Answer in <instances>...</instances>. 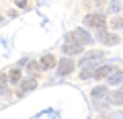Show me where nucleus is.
<instances>
[{"instance_id": "obj_11", "label": "nucleus", "mask_w": 123, "mask_h": 119, "mask_svg": "<svg viewBox=\"0 0 123 119\" xmlns=\"http://www.w3.org/2000/svg\"><path fill=\"white\" fill-rule=\"evenodd\" d=\"M35 86H37V80H35V78L25 80V82H23V93H29V90H33Z\"/></svg>"}, {"instance_id": "obj_15", "label": "nucleus", "mask_w": 123, "mask_h": 119, "mask_svg": "<svg viewBox=\"0 0 123 119\" xmlns=\"http://www.w3.org/2000/svg\"><path fill=\"white\" fill-rule=\"evenodd\" d=\"M27 68H29V72H31L33 76H35L39 70H43V68H41V64H35V62H29V64H27Z\"/></svg>"}, {"instance_id": "obj_3", "label": "nucleus", "mask_w": 123, "mask_h": 119, "mask_svg": "<svg viewBox=\"0 0 123 119\" xmlns=\"http://www.w3.org/2000/svg\"><path fill=\"white\" fill-rule=\"evenodd\" d=\"M72 70H74V62L72 60H68V57L60 60V64H57V74L60 76H68Z\"/></svg>"}, {"instance_id": "obj_5", "label": "nucleus", "mask_w": 123, "mask_h": 119, "mask_svg": "<svg viewBox=\"0 0 123 119\" xmlns=\"http://www.w3.org/2000/svg\"><path fill=\"white\" fill-rule=\"evenodd\" d=\"M64 53L66 56H76V53H82V45L80 43H64Z\"/></svg>"}, {"instance_id": "obj_4", "label": "nucleus", "mask_w": 123, "mask_h": 119, "mask_svg": "<svg viewBox=\"0 0 123 119\" xmlns=\"http://www.w3.org/2000/svg\"><path fill=\"white\" fill-rule=\"evenodd\" d=\"M98 37H101V41H103V43H107V45L119 43V37L115 35V33H107L105 29H101V31H98Z\"/></svg>"}, {"instance_id": "obj_6", "label": "nucleus", "mask_w": 123, "mask_h": 119, "mask_svg": "<svg viewBox=\"0 0 123 119\" xmlns=\"http://www.w3.org/2000/svg\"><path fill=\"white\" fill-rule=\"evenodd\" d=\"M113 72H115L113 66H101V68H97V70H94V78H109Z\"/></svg>"}, {"instance_id": "obj_7", "label": "nucleus", "mask_w": 123, "mask_h": 119, "mask_svg": "<svg viewBox=\"0 0 123 119\" xmlns=\"http://www.w3.org/2000/svg\"><path fill=\"white\" fill-rule=\"evenodd\" d=\"M39 64H41V68H43V70H51V68L57 64V60L51 56V53H47V56L41 57V62H39Z\"/></svg>"}, {"instance_id": "obj_1", "label": "nucleus", "mask_w": 123, "mask_h": 119, "mask_svg": "<svg viewBox=\"0 0 123 119\" xmlns=\"http://www.w3.org/2000/svg\"><path fill=\"white\" fill-rule=\"evenodd\" d=\"M68 41H70V43H80V45H90L92 37L88 35L86 31H82V29H74V31L68 35Z\"/></svg>"}, {"instance_id": "obj_10", "label": "nucleus", "mask_w": 123, "mask_h": 119, "mask_svg": "<svg viewBox=\"0 0 123 119\" xmlns=\"http://www.w3.org/2000/svg\"><path fill=\"white\" fill-rule=\"evenodd\" d=\"M123 82V72H113L109 76V84H121Z\"/></svg>"}, {"instance_id": "obj_12", "label": "nucleus", "mask_w": 123, "mask_h": 119, "mask_svg": "<svg viewBox=\"0 0 123 119\" xmlns=\"http://www.w3.org/2000/svg\"><path fill=\"white\" fill-rule=\"evenodd\" d=\"M92 76H94V70H92V68H82V70H80V78L82 80H88V78H92Z\"/></svg>"}, {"instance_id": "obj_2", "label": "nucleus", "mask_w": 123, "mask_h": 119, "mask_svg": "<svg viewBox=\"0 0 123 119\" xmlns=\"http://www.w3.org/2000/svg\"><path fill=\"white\" fill-rule=\"evenodd\" d=\"M84 23H86L88 27H94V29H105V17L103 14H86V19H84Z\"/></svg>"}, {"instance_id": "obj_13", "label": "nucleus", "mask_w": 123, "mask_h": 119, "mask_svg": "<svg viewBox=\"0 0 123 119\" xmlns=\"http://www.w3.org/2000/svg\"><path fill=\"white\" fill-rule=\"evenodd\" d=\"M105 93H107V88H103V86L92 88V99H103V97H105Z\"/></svg>"}, {"instance_id": "obj_9", "label": "nucleus", "mask_w": 123, "mask_h": 119, "mask_svg": "<svg viewBox=\"0 0 123 119\" xmlns=\"http://www.w3.org/2000/svg\"><path fill=\"white\" fill-rule=\"evenodd\" d=\"M8 80H10L12 84H17L18 80H21V70H18V68H12V70L8 72Z\"/></svg>"}, {"instance_id": "obj_16", "label": "nucleus", "mask_w": 123, "mask_h": 119, "mask_svg": "<svg viewBox=\"0 0 123 119\" xmlns=\"http://www.w3.org/2000/svg\"><path fill=\"white\" fill-rule=\"evenodd\" d=\"M111 25H113L115 29H121V27H123V19H119V17L113 19V23H111Z\"/></svg>"}, {"instance_id": "obj_17", "label": "nucleus", "mask_w": 123, "mask_h": 119, "mask_svg": "<svg viewBox=\"0 0 123 119\" xmlns=\"http://www.w3.org/2000/svg\"><path fill=\"white\" fill-rule=\"evenodd\" d=\"M17 4H18V6H21V8H23V6L27 4V0H17Z\"/></svg>"}, {"instance_id": "obj_8", "label": "nucleus", "mask_w": 123, "mask_h": 119, "mask_svg": "<svg viewBox=\"0 0 123 119\" xmlns=\"http://www.w3.org/2000/svg\"><path fill=\"white\" fill-rule=\"evenodd\" d=\"M8 93V76L0 74V97H4Z\"/></svg>"}, {"instance_id": "obj_14", "label": "nucleus", "mask_w": 123, "mask_h": 119, "mask_svg": "<svg viewBox=\"0 0 123 119\" xmlns=\"http://www.w3.org/2000/svg\"><path fill=\"white\" fill-rule=\"evenodd\" d=\"M111 103L113 105H123V93H113L111 94Z\"/></svg>"}]
</instances>
